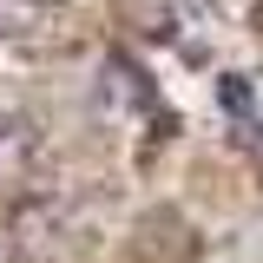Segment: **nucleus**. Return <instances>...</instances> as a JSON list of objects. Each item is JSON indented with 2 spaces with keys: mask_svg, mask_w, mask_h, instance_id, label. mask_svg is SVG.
<instances>
[{
  "mask_svg": "<svg viewBox=\"0 0 263 263\" xmlns=\"http://www.w3.org/2000/svg\"><path fill=\"white\" fill-rule=\"evenodd\" d=\"M33 164H40V125L27 112H0V191L27 184Z\"/></svg>",
  "mask_w": 263,
  "mask_h": 263,
  "instance_id": "f257e3e1",
  "label": "nucleus"
},
{
  "mask_svg": "<svg viewBox=\"0 0 263 263\" xmlns=\"http://www.w3.org/2000/svg\"><path fill=\"white\" fill-rule=\"evenodd\" d=\"M53 13H60L53 0H0V40H27V33H40Z\"/></svg>",
  "mask_w": 263,
  "mask_h": 263,
  "instance_id": "f03ea898",
  "label": "nucleus"
}]
</instances>
